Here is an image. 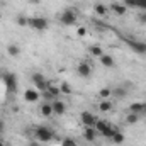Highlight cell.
Wrapping results in <instances>:
<instances>
[{"instance_id":"5b68a950","label":"cell","mask_w":146,"mask_h":146,"mask_svg":"<svg viewBox=\"0 0 146 146\" xmlns=\"http://www.w3.org/2000/svg\"><path fill=\"white\" fill-rule=\"evenodd\" d=\"M126 44L138 54L146 56V42L145 41H139V39H131V37H126Z\"/></svg>"},{"instance_id":"d6986e66","label":"cell","mask_w":146,"mask_h":146,"mask_svg":"<svg viewBox=\"0 0 146 146\" xmlns=\"http://www.w3.org/2000/svg\"><path fill=\"white\" fill-rule=\"evenodd\" d=\"M7 53H9V56L17 58V56L21 54V46H19V44H9V46H7Z\"/></svg>"},{"instance_id":"836d02e7","label":"cell","mask_w":146,"mask_h":146,"mask_svg":"<svg viewBox=\"0 0 146 146\" xmlns=\"http://www.w3.org/2000/svg\"><path fill=\"white\" fill-rule=\"evenodd\" d=\"M3 129H5V121H2V119H0V133H2Z\"/></svg>"},{"instance_id":"603a6c76","label":"cell","mask_w":146,"mask_h":146,"mask_svg":"<svg viewBox=\"0 0 146 146\" xmlns=\"http://www.w3.org/2000/svg\"><path fill=\"white\" fill-rule=\"evenodd\" d=\"M139 117L141 115H138V114H133V112H129V114H126V124H129V126H133V124H136L138 121H139Z\"/></svg>"},{"instance_id":"30bf717a","label":"cell","mask_w":146,"mask_h":146,"mask_svg":"<svg viewBox=\"0 0 146 146\" xmlns=\"http://www.w3.org/2000/svg\"><path fill=\"white\" fill-rule=\"evenodd\" d=\"M127 112H133V114H138V115H146V102H133V104H129Z\"/></svg>"},{"instance_id":"d4e9b609","label":"cell","mask_w":146,"mask_h":146,"mask_svg":"<svg viewBox=\"0 0 146 146\" xmlns=\"http://www.w3.org/2000/svg\"><path fill=\"white\" fill-rule=\"evenodd\" d=\"M110 94H112V88H109V87H106V88H100V90H99V99H100V100L110 99Z\"/></svg>"},{"instance_id":"44dd1931","label":"cell","mask_w":146,"mask_h":146,"mask_svg":"<svg viewBox=\"0 0 146 146\" xmlns=\"http://www.w3.org/2000/svg\"><path fill=\"white\" fill-rule=\"evenodd\" d=\"M109 126H110V124L107 122V121H100V119H97V122H95V126H94V127H95V131H97V133L104 134V131H106Z\"/></svg>"},{"instance_id":"d6a6232c","label":"cell","mask_w":146,"mask_h":146,"mask_svg":"<svg viewBox=\"0 0 146 146\" xmlns=\"http://www.w3.org/2000/svg\"><path fill=\"white\" fill-rule=\"evenodd\" d=\"M27 146H39V141H29V143H27Z\"/></svg>"},{"instance_id":"2e32d148","label":"cell","mask_w":146,"mask_h":146,"mask_svg":"<svg viewBox=\"0 0 146 146\" xmlns=\"http://www.w3.org/2000/svg\"><path fill=\"white\" fill-rule=\"evenodd\" d=\"M114 109V102L110 99H106V100H100L99 102V110L100 112H110Z\"/></svg>"},{"instance_id":"8fae6325","label":"cell","mask_w":146,"mask_h":146,"mask_svg":"<svg viewBox=\"0 0 146 146\" xmlns=\"http://www.w3.org/2000/svg\"><path fill=\"white\" fill-rule=\"evenodd\" d=\"M39 99H41V94H39V90H36V88H27L24 92V100L29 102V104H34Z\"/></svg>"},{"instance_id":"e0dca14e","label":"cell","mask_w":146,"mask_h":146,"mask_svg":"<svg viewBox=\"0 0 146 146\" xmlns=\"http://www.w3.org/2000/svg\"><path fill=\"white\" fill-rule=\"evenodd\" d=\"M88 53H90V56H94V58H100V56L104 54V49H102V46H99V44H92V46H88Z\"/></svg>"},{"instance_id":"e575fe53","label":"cell","mask_w":146,"mask_h":146,"mask_svg":"<svg viewBox=\"0 0 146 146\" xmlns=\"http://www.w3.org/2000/svg\"><path fill=\"white\" fill-rule=\"evenodd\" d=\"M27 2H31V3H39V0H27Z\"/></svg>"},{"instance_id":"cb8c5ba5","label":"cell","mask_w":146,"mask_h":146,"mask_svg":"<svg viewBox=\"0 0 146 146\" xmlns=\"http://www.w3.org/2000/svg\"><path fill=\"white\" fill-rule=\"evenodd\" d=\"M60 92H61V94H65V95H72L73 88L70 87V83H68V82H61V83H60Z\"/></svg>"},{"instance_id":"ac0fdd59","label":"cell","mask_w":146,"mask_h":146,"mask_svg":"<svg viewBox=\"0 0 146 146\" xmlns=\"http://www.w3.org/2000/svg\"><path fill=\"white\" fill-rule=\"evenodd\" d=\"M41 115H44V117H51L53 115V106H51V102H44L42 106H41Z\"/></svg>"},{"instance_id":"8992f818","label":"cell","mask_w":146,"mask_h":146,"mask_svg":"<svg viewBox=\"0 0 146 146\" xmlns=\"http://www.w3.org/2000/svg\"><path fill=\"white\" fill-rule=\"evenodd\" d=\"M31 82L34 83L36 90H39V92H44L46 87H48V80H46V76H44L42 73H39V72H34L33 75H31Z\"/></svg>"},{"instance_id":"484cf974","label":"cell","mask_w":146,"mask_h":146,"mask_svg":"<svg viewBox=\"0 0 146 146\" xmlns=\"http://www.w3.org/2000/svg\"><path fill=\"white\" fill-rule=\"evenodd\" d=\"M15 24L21 26V27H26V26H29V17H26V15H17V17H15Z\"/></svg>"},{"instance_id":"9a60e30c","label":"cell","mask_w":146,"mask_h":146,"mask_svg":"<svg viewBox=\"0 0 146 146\" xmlns=\"http://www.w3.org/2000/svg\"><path fill=\"white\" fill-rule=\"evenodd\" d=\"M99 60H100V65L106 66V68H114V66H115V60H114V56H110V54H106V53H104Z\"/></svg>"},{"instance_id":"f1b7e54d","label":"cell","mask_w":146,"mask_h":146,"mask_svg":"<svg viewBox=\"0 0 146 146\" xmlns=\"http://www.w3.org/2000/svg\"><path fill=\"white\" fill-rule=\"evenodd\" d=\"M136 9H139L141 12H146V0H138L136 2Z\"/></svg>"},{"instance_id":"4316f807","label":"cell","mask_w":146,"mask_h":146,"mask_svg":"<svg viewBox=\"0 0 146 146\" xmlns=\"http://www.w3.org/2000/svg\"><path fill=\"white\" fill-rule=\"evenodd\" d=\"M115 131H119V127H117V126H112V124H110L109 127H107V129H106V131H104V134H102V136H104V138H112V134H114V133H115Z\"/></svg>"},{"instance_id":"5bb4252c","label":"cell","mask_w":146,"mask_h":146,"mask_svg":"<svg viewBox=\"0 0 146 146\" xmlns=\"http://www.w3.org/2000/svg\"><path fill=\"white\" fill-rule=\"evenodd\" d=\"M82 136H83V139L85 141H95V138H97V131H95V127H83V133H82Z\"/></svg>"},{"instance_id":"7402d4cb","label":"cell","mask_w":146,"mask_h":146,"mask_svg":"<svg viewBox=\"0 0 146 146\" xmlns=\"http://www.w3.org/2000/svg\"><path fill=\"white\" fill-rule=\"evenodd\" d=\"M94 12H95L97 15H100V17H106V15H107V7H106L104 3H95V5H94Z\"/></svg>"},{"instance_id":"277c9868","label":"cell","mask_w":146,"mask_h":146,"mask_svg":"<svg viewBox=\"0 0 146 146\" xmlns=\"http://www.w3.org/2000/svg\"><path fill=\"white\" fill-rule=\"evenodd\" d=\"M29 27H33L34 31H46L49 27V22L46 17H41V15H34V17H29Z\"/></svg>"},{"instance_id":"52a82bcc","label":"cell","mask_w":146,"mask_h":146,"mask_svg":"<svg viewBox=\"0 0 146 146\" xmlns=\"http://www.w3.org/2000/svg\"><path fill=\"white\" fill-rule=\"evenodd\" d=\"M80 122L83 124V127H94L95 122H97V117L92 112L83 110V112H80Z\"/></svg>"},{"instance_id":"1f68e13d","label":"cell","mask_w":146,"mask_h":146,"mask_svg":"<svg viewBox=\"0 0 146 146\" xmlns=\"http://www.w3.org/2000/svg\"><path fill=\"white\" fill-rule=\"evenodd\" d=\"M85 34H87V29H85V27H78V29H76V36L83 37Z\"/></svg>"},{"instance_id":"6da1fadb","label":"cell","mask_w":146,"mask_h":146,"mask_svg":"<svg viewBox=\"0 0 146 146\" xmlns=\"http://www.w3.org/2000/svg\"><path fill=\"white\" fill-rule=\"evenodd\" d=\"M60 22L63 24V26H66V27H70V26H75L76 24V21H78V12L72 9V7H68V9H65L61 14H60Z\"/></svg>"},{"instance_id":"9c48e42d","label":"cell","mask_w":146,"mask_h":146,"mask_svg":"<svg viewBox=\"0 0 146 146\" xmlns=\"http://www.w3.org/2000/svg\"><path fill=\"white\" fill-rule=\"evenodd\" d=\"M76 73H78V76H82V78H88V76L92 75V66H90L87 61H80V63L76 65Z\"/></svg>"},{"instance_id":"3957f363","label":"cell","mask_w":146,"mask_h":146,"mask_svg":"<svg viewBox=\"0 0 146 146\" xmlns=\"http://www.w3.org/2000/svg\"><path fill=\"white\" fill-rule=\"evenodd\" d=\"M2 80H3V85H5L7 94H14L17 90V76H15V73L5 72L2 75Z\"/></svg>"},{"instance_id":"ffe728a7","label":"cell","mask_w":146,"mask_h":146,"mask_svg":"<svg viewBox=\"0 0 146 146\" xmlns=\"http://www.w3.org/2000/svg\"><path fill=\"white\" fill-rule=\"evenodd\" d=\"M110 141H112V143H115V145H122V143L126 141V136H124V133H121V131H115V133L112 134Z\"/></svg>"},{"instance_id":"4dcf8cb0","label":"cell","mask_w":146,"mask_h":146,"mask_svg":"<svg viewBox=\"0 0 146 146\" xmlns=\"http://www.w3.org/2000/svg\"><path fill=\"white\" fill-rule=\"evenodd\" d=\"M138 22L143 24V26L146 24V12H139V14H138Z\"/></svg>"},{"instance_id":"4fadbf2b","label":"cell","mask_w":146,"mask_h":146,"mask_svg":"<svg viewBox=\"0 0 146 146\" xmlns=\"http://www.w3.org/2000/svg\"><path fill=\"white\" fill-rule=\"evenodd\" d=\"M126 95H127V90H126V87H122V85L114 87V88H112V94H110L112 99H124Z\"/></svg>"},{"instance_id":"f546056e","label":"cell","mask_w":146,"mask_h":146,"mask_svg":"<svg viewBox=\"0 0 146 146\" xmlns=\"http://www.w3.org/2000/svg\"><path fill=\"white\" fill-rule=\"evenodd\" d=\"M61 146H76V143L73 141L72 138H65V139L61 141Z\"/></svg>"},{"instance_id":"7a4b0ae2","label":"cell","mask_w":146,"mask_h":146,"mask_svg":"<svg viewBox=\"0 0 146 146\" xmlns=\"http://www.w3.org/2000/svg\"><path fill=\"white\" fill-rule=\"evenodd\" d=\"M53 138H54V133L51 131V127L36 126V129H34V139H37L39 143H49Z\"/></svg>"},{"instance_id":"7c38bea8","label":"cell","mask_w":146,"mask_h":146,"mask_svg":"<svg viewBox=\"0 0 146 146\" xmlns=\"http://www.w3.org/2000/svg\"><path fill=\"white\" fill-rule=\"evenodd\" d=\"M110 10H112L115 15H119V17H122V15L127 14V7H126L124 3H121V2H112V3H110Z\"/></svg>"},{"instance_id":"d590c367","label":"cell","mask_w":146,"mask_h":146,"mask_svg":"<svg viewBox=\"0 0 146 146\" xmlns=\"http://www.w3.org/2000/svg\"><path fill=\"white\" fill-rule=\"evenodd\" d=\"M0 146H5V143H3V141H2V139H0Z\"/></svg>"},{"instance_id":"83f0119b","label":"cell","mask_w":146,"mask_h":146,"mask_svg":"<svg viewBox=\"0 0 146 146\" xmlns=\"http://www.w3.org/2000/svg\"><path fill=\"white\" fill-rule=\"evenodd\" d=\"M136 2H138V0H122V3H124L127 9H136Z\"/></svg>"},{"instance_id":"ba28073f","label":"cell","mask_w":146,"mask_h":146,"mask_svg":"<svg viewBox=\"0 0 146 146\" xmlns=\"http://www.w3.org/2000/svg\"><path fill=\"white\" fill-rule=\"evenodd\" d=\"M51 106H53V114H54V115H63V114L66 112V104H65V100H61L60 97L54 99V100L51 102Z\"/></svg>"}]
</instances>
